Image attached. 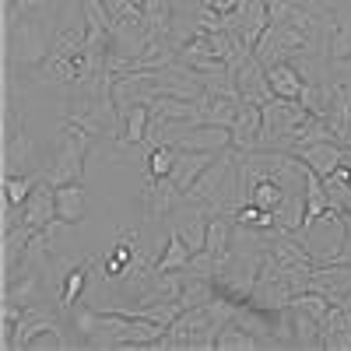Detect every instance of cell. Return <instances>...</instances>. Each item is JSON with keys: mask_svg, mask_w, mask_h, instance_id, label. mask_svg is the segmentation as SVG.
<instances>
[{"mask_svg": "<svg viewBox=\"0 0 351 351\" xmlns=\"http://www.w3.org/2000/svg\"><path fill=\"white\" fill-rule=\"evenodd\" d=\"M43 169V162L36 158V144L28 134H14L4 137V176H25Z\"/></svg>", "mask_w": 351, "mask_h": 351, "instance_id": "obj_12", "label": "cell"}, {"mask_svg": "<svg viewBox=\"0 0 351 351\" xmlns=\"http://www.w3.org/2000/svg\"><path fill=\"white\" fill-rule=\"evenodd\" d=\"M180 64H186L190 71H197V74H215V71H228L225 67V60L211 49V43H208V36H197V39H190L183 49H180V56H176Z\"/></svg>", "mask_w": 351, "mask_h": 351, "instance_id": "obj_15", "label": "cell"}, {"mask_svg": "<svg viewBox=\"0 0 351 351\" xmlns=\"http://www.w3.org/2000/svg\"><path fill=\"white\" fill-rule=\"evenodd\" d=\"M148 127H152V106H130L123 109V137L127 144H144L148 141Z\"/></svg>", "mask_w": 351, "mask_h": 351, "instance_id": "obj_23", "label": "cell"}, {"mask_svg": "<svg viewBox=\"0 0 351 351\" xmlns=\"http://www.w3.org/2000/svg\"><path fill=\"white\" fill-rule=\"evenodd\" d=\"M324 123L334 130L341 144L351 137V84H334V99L324 112Z\"/></svg>", "mask_w": 351, "mask_h": 351, "instance_id": "obj_17", "label": "cell"}, {"mask_svg": "<svg viewBox=\"0 0 351 351\" xmlns=\"http://www.w3.org/2000/svg\"><path fill=\"white\" fill-rule=\"evenodd\" d=\"M260 130H263V106L243 102L236 120H232V148L236 152H256Z\"/></svg>", "mask_w": 351, "mask_h": 351, "instance_id": "obj_9", "label": "cell"}, {"mask_svg": "<svg viewBox=\"0 0 351 351\" xmlns=\"http://www.w3.org/2000/svg\"><path fill=\"white\" fill-rule=\"evenodd\" d=\"M327 208H330V197H327V186H324V176H316L309 169V176H306V218H302V225L319 218Z\"/></svg>", "mask_w": 351, "mask_h": 351, "instance_id": "obj_27", "label": "cell"}, {"mask_svg": "<svg viewBox=\"0 0 351 351\" xmlns=\"http://www.w3.org/2000/svg\"><path fill=\"white\" fill-rule=\"evenodd\" d=\"M250 348H263L260 337H253L250 330H243L236 319L232 324H225L218 330V341H215V351H250Z\"/></svg>", "mask_w": 351, "mask_h": 351, "instance_id": "obj_28", "label": "cell"}, {"mask_svg": "<svg viewBox=\"0 0 351 351\" xmlns=\"http://www.w3.org/2000/svg\"><path fill=\"white\" fill-rule=\"evenodd\" d=\"M176 148H186V152H225L232 148V130L228 127H215V123H193Z\"/></svg>", "mask_w": 351, "mask_h": 351, "instance_id": "obj_11", "label": "cell"}, {"mask_svg": "<svg viewBox=\"0 0 351 351\" xmlns=\"http://www.w3.org/2000/svg\"><path fill=\"white\" fill-rule=\"evenodd\" d=\"M56 218L67 225H81L88 218V197L81 183H64L56 186Z\"/></svg>", "mask_w": 351, "mask_h": 351, "instance_id": "obj_19", "label": "cell"}, {"mask_svg": "<svg viewBox=\"0 0 351 351\" xmlns=\"http://www.w3.org/2000/svg\"><path fill=\"white\" fill-rule=\"evenodd\" d=\"M330 81L334 84H351V56H344V60H330Z\"/></svg>", "mask_w": 351, "mask_h": 351, "instance_id": "obj_34", "label": "cell"}, {"mask_svg": "<svg viewBox=\"0 0 351 351\" xmlns=\"http://www.w3.org/2000/svg\"><path fill=\"white\" fill-rule=\"evenodd\" d=\"M309 291H319V295H327L330 302H344L348 291H351V263H316L313 267V278H309Z\"/></svg>", "mask_w": 351, "mask_h": 351, "instance_id": "obj_7", "label": "cell"}, {"mask_svg": "<svg viewBox=\"0 0 351 351\" xmlns=\"http://www.w3.org/2000/svg\"><path fill=\"white\" fill-rule=\"evenodd\" d=\"M215 158H218L215 152H186V148H176V162H172V172H169L172 183L186 193V190L197 183V176L208 169Z\"/></svg>", "mask_w": 351, "mask_h": 351, "instance_id": "obj_13", "label": "cell"}, {"mask_svg": "<svg viewBox=\"0 0 351 351\" xmlns=\"http://www.w3.org/2000/svg\"><path fill=\"white\" fill-rule=\"evenodd\" d=\"M53 218H56V186H53L49 180H43V183L32 190V197L25 200V208H21V221H25L28 228L43 232Z\"/></svg>", "mask_w": 351, "mask_h": 351, "instance_id": "obj_10", "label": "cell"}, {"mask_svg": "<svg viewBox=\"0 0 351 351\" xmlns=\"http://www.w3.org/2000/svg\"><path fill=\"white\" fill-rule=\"evenodd\" d=\"M141 11H144V25H148L155 36H169L176 0H141Z\"/></svg>", "mask_w": 351, "mask_h": 351, "instance_id": "obj_26", "label": "cell"}, {"mask_svg": "<svg viewBox=\"0 0 351 351\" xmlns=\"http://www.w3.org/2000/svg\"><path fill=\"white\" fill-rule=\"evenodd\" d=\"M313 120V112L295 99H271L263 102V130L256 152H291L299 130Z\"/></svg>", "mask_w": 351, "mask_h": 351, "instance_id": "obj_2", "label": "cell"}, {"mask_svg": "<svg viewBox=\"0 0 351 351\" xmlns=\"http://www.w3.org/2000/svg\"><path fill=\"white\" fill-rule=\"evenodd\" d=\"M236 77V88H239V95L243 102H253V106H263V102H271L274 92H271V77H267V67H263L256 60V53L250 56V60L232 74Z\"/></svg>", "mask_w": 351, "mask_h": 351, "instance_id": "obj_8", "label": "cell"}, {"mask_svg": "<svg viewBox=\"0 0 351 351\" xmlns=\"http://www.w3.org/2000/svg\"><path fill=\"white\" fill-rule=\"evenodd\" d=\"M330 306L334 302L327 295H319V291H299V295H291V309H302L313 319H324L330 313Z\"/></svg>", "mask_w": 351, "mask_h": 351, "instance_id": "obj_30", "label": "cell"}, {"mask_svg": "<svg viewBox=\"0 0 351 351\" xmlns=\"http://www.w3.org/2000/svg\"><path fill=\"white\" fill-rule=\"evenodd\" d=\"M288 309H291V306H288ZM291 330H295V348H306V351L324 348V334H319V319L306 316L302 309H291Z\"/></svg>", "mask_w": 351, "mask_h": 351, "instance_id": "obj_25", "label": "cell"}, {"mask_svg": "<svg viewBox=\"0 0 351 351\" xmlns=\"http://www.w3.org/2000/svg\"><path fill=\"white\" fill-rule=\"evenodd\" d=\"M46 180V165L36 172H25V176H4V204L11 208H25V200L32 197V190Z\"/></svg>", "mask_w": 351, "mask_h": 351, "instance_id": "obj_20", "label": "cell"}, {"mask_svg": "<svg viewBox=\"0 0 351 351\" xmlns=\"http://www.w3.org/2000/svg\"><path fill=\"white\" fill-rule=\"evenodd\" d=\"M291 295H295V291L288 288L281 263L267 253V256H263V263H260V274H256V285H253L250 306L267 309V313H278V309H288V306H291Z\"/></svg>", "mask_w": 351, "mask_h": 351, "instance_id": "obj_5", "label": "cell"}, {"mask_svg": "<svg viewBox=\"0 0 351 351\" xmlns=\"http://www.w3.org/2000/svg\"><path fill=\"white\" fill-rule=\"evenodd\" d=\"M77 334L88 341V348H127V351H141L144 344L158 341L169 327L155 324L144 316H127L116 309H95V306H81L71 309Z\"/></svg>", "mask_w": 351, "mask_h": 351, "instance_id": "obj_1", "label": "cell"}, {"mask_svg": "<svg viewBox=\"0 0 351 351\" xmlns=\"http://www.w3.org/2000/svg\"><path fill=\"white\" fill-rule=\"evenodd\" d=\"M285 186H278L274 180H260L253 190H250V200L256 204V208H263V211H278L281 208V200H285Z\"/></svg>", "mask_w": 351, "mask_h": 351, "instance_id": "obj_29", "label": "cell"}, {"mask_svg": "<svg viewBox=\"0 0 351 351\" xmlns=\"http://www.w3.org/2000/svg\"><path fill=\"white\" fill-rule=\"evenodd\" d=\"M95 137L88 134L81 123L64 120L60 134H56V152L46 162V180L53 186H64V183H81L84 180V158L92 152Z\"/></svg>", "mask_w": 351, "mask_h": 351, "instance_id": "obj_3", "label": "cell"}, {"mask_svg": "<svg viewBox=\"0 0 351 351\" xmlns=\"http://www.w3.org/2000/svg\"><path fill=\"white\" fill-rule=\"evenodd\" d=\"M319 334H324L327 351H351V309L330 306V313L319 319Z\"/></svg>", "mask_w": 351, "mask_h": 351, "instance_id": "obj_14", "label": "cell"}, {"mask_svg": "<svg viewBox=\"0 0 351 351\" xmlns=\"http://www.w3.org/2000/svg\"><path fill=\"white\" fill-rule=\"evenodd\" d=\"M88 274H92V256L81 260L74 271H67V278H64V285H60V313H71V309H74V302L81 299V291H84V285H88Z\"/></svg>", "mask_w": 351, "mask_h": 351, "instance_id": "obj_22", "label": "cell"}, {"mask_svg": "<svg viewBox=\"0 0 351 351\" xmlns=\"http://www.w3.org/2000/svg\"><path fill=\"white\" fill-rule=\"evenodd\" d=\"M190 246L176 236V232L169 228V236H165V250L158 253V260H155V267H158V274H165V271H183L186 263H190Z\"/></svg>", "mask_w": 351, "mask_h": 351, "instance_id": "obj_24", "label": "cell"}, {"mask_svg": "<svg viewBox=\"0 0 351 351\" xmlns=\"http://www.w3.org/2000/svg\"><path fill=\"white\" fill-rule=\"evenodd\" d=\"M148 176H169L172 172V162H176V148H169V144H155V148H148Z\"/></svg>", "mask_w": 351, "mask_h": 351, "instance_id": "obj_31", "label": "cell"}, {"mask_svg": "<svg viewBox=\"0 0 351 351\" xmlns=\"http://www.w3.org/2000/svg\"><path fill=\"white\" fill-rule=\"evenodd\" d=\"M302 49H306V36L291 21H278V25H267V32L260 36L253 53L263 67H274L281 60H295Z\"/></svg>", "mask_w": 351, "mask_h": 351, "instance_id": "obj_4", "label": "cell"}, {"mask_svg": "<svg viewBox=\"0 0 351 351\" xmlns=\"http://www.w3.org/2000/svg\"><path fill=\"white\" fill-rule=\"evenodd\" d=\"M316 176H324V180H327V176L344 162V144L341 141H319V144H306V148H299L295 152Z\"/></svg>", "mask_w": 351, "mask_h": 351, "instance_id": "obj_16", "label": "cell"}, {"mask_svg": "<svg viewBox=\"0 0 351 351\" xmlns=\"http://www.w3.org/2000/svg\"><path fill=\"white\" fill-rule=\"evenodd\" d=\"M267 77H271V92H274V99H302V92H306V77L299 74V67L291 64V60H281V64H274V67H267Z\"/></svg>", "mask_w": 351, "mask_h": 351, "instance_id": "obj_18", "label": "cell"}, {"mask_svg": "<svg viewBox=\"0 0 351 351\" xmlns=\"http://www.w3.org/2000/svg\"><path fill=\"white\" fill-rule=\"evenodd\" d=\"M112 21H144L141 0H102Z\"/></svg>", "mask_w": 351, "mask_h": 351, "instance_id": "obj_32", "label": "cell"}, {"mask_svg": "<svg viewBox=\"0 0 351 351\" xmlns=\"http://www.w3.org/2000/svg\"><path fill=\"white\" fill-rule=\"evenodd\" d=\"M32 236H36V228H28L25 221H18L14 228L4 232V274H11L25 260V250H28V243H32Z\"/></svg>", "mask_w": 351, "mask_h": 351, "instance_id": "obj_21", "label": "cell"}, {"mask_svg": "<svg viewBox=\"0 0 351 351\" xmlns=\"http://www.w3.org/2000/svg\"><path fill=\"white\" fill-rule=\"evenodd\" d=\"M267 4H271V0H267Z\"/></svg>", "mask_w": 351, "mask_h": 351, "instance_id": "obj_35", "label": "cell"}, {"mask_svg": "<svg viewBox=\"0 0 351 351\" xmlns=\"http://www.w3.org/2000/svg\"><path fill=\"white\" fill-rule=\"evenodd\" d=\"M183 197L186 193L172 183V176H144V183H141V200L148 208V221L169 218L183 204Z\"/></svg>", "mask_w": 351, "mask_h": 351, "instance_id": "obj_6", "label": "cell"}, {"mask_svg": "<svg viewBox=\"0 0 351 351\" xmlns=\"http://www.w3.org/2000/svg\"><path fill=\"white\" fill-rule=\"evenodd\" d=\"M344 56H351V25H337L330 39V60H344Z\"/></svg>", "mask_w": 351, "mask_h": 351, "instance_id": "obj_33", "label": "cell"}]
</instances>
